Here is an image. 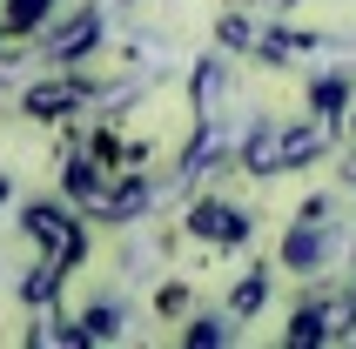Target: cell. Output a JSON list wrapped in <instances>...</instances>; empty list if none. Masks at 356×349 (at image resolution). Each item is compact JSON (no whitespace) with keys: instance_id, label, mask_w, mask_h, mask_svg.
Returning <instances> with one entry per match:
<instances>
[{"instance_id":"cell-1","label":"cell","mask_w":356,"mask_h":349,"mask_svg":"<svg viewBox=\"0 0 356 349\" xmlns=\"http://www.w3.org/2000/svg\"><path fill=\"white\" fill-rule=\"evenodd\" d=\"M27 229H34L40 242L54 249V262H60V269H67V262L81 255V229H74V222H67L60 209H27Z\"/></svg>"},{"instance_id":"cell-2","label":"cell","mask_w":356,"mask_h":349,"mask_svg":"<svg viewBox=\"0 0 356 349\" xmlns=\"http://www.w3.org/2000/svg\"><path fill=\"white\" fill-rule=\"evenodd\" d=\"M95 34H101V14H81V20H67L54 40H47V60H74V54H88L95 47Z\"/></svg>"},{"instance_id":"cell-3","label":"cell","mask_w":356,"mask_h":349,"mask_svg":"<svg viewBox=\"0 0 356 349\" xmlns=\"http://www.w3.org/2000/svg\"><path fill=\"white\" fill-rule=\"evenodd\" d=\"M195 235H209V242H242L249 222H242L236 209H222V202H202L195 209Z\"/></svg>"},{"instance_id":"cell-4","label":"cell","mask_w":356,"mask_h":349,"mask_svg":"<svg viewBox=\"0 0 356 349\" xmlns=\"http://www.w3.org/2000/svg\"><path fill=\"white\" fill-rule=\"evenodd\" d=\"M74 101H81V88H34V95H27V115L54 121V115H67Z\"/></svg>"},{"instance_id":"cell-5","label":"cell","mask_w":356,"mask_h":349,"mask_svg":"<svg viewBox=\"0 0 356 349\" xmlns=\"http://www.w3.org/2000/svg\"><path fill=\"white\" fill-rule=\"evenodd\" d=\"M81 330H88V343H108V336H121V309H95Z\"/></svg>"},{"instance_id":"cell-6","label":"cell","mask_w":356,"mask_h":349,"mask_svg":"<svg viewBox=\"0 0 356 349\" xmlns=\"http://www.w3.org/2000/svg\"><path fill=\"white\" fill-rule=\"evenodd\" d=\"M40 14H47V0H7V27H14V34H20V27H34Z\"/></svg>"},{"instance_id":"cell-7","label":"cell","mask_w":356,"mask_h":349,"mask_svg":"<svg viewBox=\"0 0 356 349\" xmlns=\"http://www.w3.org/2000/svg\"><path fill=\"white\" fill-rule=\"evenodd\" d=\"M262 289H269V269H256V275H249V282L236 289V316H249V309H256V302H262Z\"/></svg>"},{"instance_id":"cell-8","label":"cell","mask_w":356,"mask_h":349,"mask_svg":"<svg viewBox=\"0 0 356 349\" xmlns=\"http://www.w3.org/2000/svg\"><path fill=\"white\" fill-rule=\"evenodd\" d=\"M222 336H229L222 323H188V343H222Z\"/></svg>"}]
</instances>
